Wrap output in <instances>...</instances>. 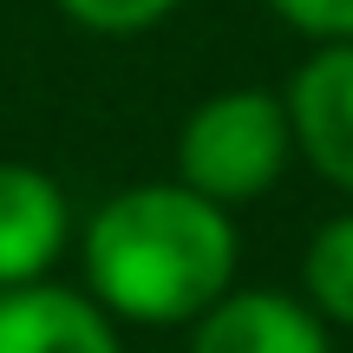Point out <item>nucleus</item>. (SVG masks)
Returning <instances> with one entry per match:
<instances>
[{
	"instance_id": "1",
	"label": "nucleus",
	"mask_w": 353,
	"mask_h": 353,
	"mask_svg": "<svg viewBox=\"0 0 353 353\" xmlns=\"http://www.w3.org/2000/svg\"><path fill=\"white\" fill-rule=\"evenodd\" d=\"M236 216L203 190L157 176L105 196L79 229L85 294L118 327H183L236 288Z\"/></svg>"
},
{
	"instance_id": "2",
	"label": "nucleus",
	"mask_w": 353,
	"mask_h": 353,
	"mask_svg": "<svg viewBox=\"0 0 353 353\" xmlns=\"http://www.w3.org/2000/svg\"><path fill=\"white\" fill-rule=\"evenodd\" d=\"M288 157H294L288 99L268 85L210 92L176 131V183L203 190L223 210L268 196L288 170Z\"/></svg>"
},
{
	"instance_id": "3",
	"label": "nucleus",
	"mask_w": 353,
	"mask_h": 353,
	"mask_svg": "<svg viewBox=\"0 0 353 353\" xmlns=\"http://www.w3.org/2000/svg\"><path fill=\"white\" fill-rule=\"evenodd\" d=\"M288 125H294V157L321 183L353 196V39L314 46L288 79Z\"/></svg>"
},
{
	"instance_id": "4",
	"label": "nucleus",
	"mask_w": 353,
	"mask_h": 353,
	"mask_svg": "<svg viewBox=\"0 0 353 353\" xmlns=\"http://www.w3.org/2000/svg\"><path fill=\"white\" fill-rule=\"evenodd\" d=\"M72 249V203L39 164H0V288L52 281Z\"/></svg>"
},
{
	"instance_id": "5",
	"label": "nucleus",
	"mask_w": 353,
	"mask_h": 353,
	"mask_svg": "<svg viewBox=\"0 0 353 353\" xmlns=\"http://www.w3.org/2000/svg\"><path fill=\"white\" fill-rule=\"evenodd\" d=\"M190 353H334V334L307 307V294L229 288L190 321Z\"/></svg>"
},
{
	"instance_id": "6",
	"label": "nucleus",
	"mask_w": 353,
	"mask_h": 353,
	"mask_svg": "<svg viewBox=\"0 0 353 353\" xmlns=\"http://www.w3.org/2000/svg\"><path fill=\"white\" fill-rule=\"evenodd\" d=\"M0 353H125L118 321L85 288H0Z\"/></svg>"
},
{
	"instance_id": "7",
	"label": "nucleus",
	"mask_w": 353,
	"mask_h": 353,
	"mask_svg": "<svg viewBox=\"0 0 353 353\" xmlns=\"http://www.w3.org/2000/svg\"><path fill=\"white\" fill-rule=\"evenodd\" d=\"M301 294L327 327H353V210L327 216L307 236L301 255Z\"/></svg>"
},
{
	"instance_id": "8",
	"label": "nucleus",
	"mask_w": 353,
	"mask_h": 353,
	"mask_svg": "<svg viewBox=\"0 0 353 353\" xmlns=\"http://www.w3.org/2000/svg\"><path fill=\"white\" fill-rule=\"evenodd\" d=\"M52 7L65 13L72 26H85V33H105V39H131V33H151V26H164L183 0H52Z\"/></svg>"
},
{
	"instance_id": "9",
	"label": "nucleus",
	"mask_w": 353,
	"mask_h": 353,
	"mask_svg": "<svg viewBox=\"0 0 353 353\" xmlns=\"http://www.w3.org/2000/svg\"><path fill=\"white\" fill-rule=\"evenodd\" d=\"M281 26H294L314 46H334V39H353V0H268Z\"/></svg>"
}]
</instances>
